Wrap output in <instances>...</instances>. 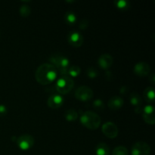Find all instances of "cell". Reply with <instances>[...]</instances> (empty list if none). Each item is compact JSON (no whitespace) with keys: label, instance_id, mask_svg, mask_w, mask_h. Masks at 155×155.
<instances>
[{"label":"cell","instance_id":"cell-11","mask_svg":"<svg viewBox=\"0 0 155 155\" xmlns=\"http://www.w3.org/2000/svg\"><path fill=\"white\" fill-rule=\"evenodd\" d=\"M151 68L148 63L140 61L134 66V73L139 77H145L149 74Z\"/></svg>","mask_w":155,"mask_h":155},{"label":"cell","instance_id":"cell-14","mask_svg":"<svg viewBox=\"0 0 155 155\" xmlns=\"http://www.w3.org/2000/svg\"><path fill=\"white\" fill-rule=\"evenodd\" d=\"M124 103V99L121 97L115 95V96L111 97L109 99L108 103H107V106H108V107L110 110H119V109H120L123 107Z\"/></svg>","mask_w":155,"mask_h":155},{"label":"cell","instance_id":"cell-21","mask_svg":"<svg viewBox=\"0 0 155 155\" xmlns=\"http://www.w3.org/2000/svg\"><path fill=\"white\" fill-rule=\"evenodd\" d=\"M19 13L21 16L26 18V17L29 16L31 13V8L30 6L27 4H23L20 6L19 8Z\"/></svg>","mask_w":155,"mask_h":155},{"label":"cell","instance_id":"cell-27","mask_svg":"<svg viewBox=\"0 0 155 155\" xmlns=\"http://www.w3.org/2000/svg\"><path fill=\"white\" fill-rule=\"evenodd\" d=\"M7 107L4 104H0V116H5L7 114Z\"/></svg>","mask_w":155,"mask_h":155},{"label":"cell","instance_id":"cell-23","mask_svg":"<svg viewBox=\"0 0 155 155\" xmlns=\"http://www.w3.org/2000/svg\"><path fill=\"white\" fill-rule=\"evenodd\" d=\"M115 5L120 10H127L130 7V3L127 0H117L115 2Z\"/></svg>","mask_w":155,"mask_h":155},{"label":"cell","instance_id":"cell-26","mask_svg":"<svg viewBox=\"0 0 155 155\" xmlns=\"http://www.w3.org/2000/svg\"><path fill=\"white\" fill-rule=\"evenodd\" d=\"M89 21L87 19H83L80 21V24H79V27L80 30H86L88 27H89Z\"/></svg>","mask_w":155,"mask_h":155},{"label":"cell","instance_id":"cell-20","mask_svg":"<svg viewBox=\"0 0 155 155\" xmlns=\"http://www.w3.org/2000/svg\"><path fill=\"white\" fill-rule=\"evenodd\" d=\"M80 72H81V69L79 66L77 65H74V66H71L68 68V74L70 77H78L80 75Z\"/></svg>","mask_w":155,"mask_h":155},{"label":"cell","instance_id":"cell-15","mask_svg":"<svg viewBox=\"0 0 155 155\" xmlns=\"http://www.w3.org/2000/svg\"><path fill=\"white\" fill-rule=\"evenodd\" d=\"M144 99L148 103H154L155 100L154 89L153 87H147L143 92Z\"/></svg>","mask_w":155,"mask_h":155},{"label":"cell","instance_id":"cell-3","mask_svg":"<svg viewBox=\"0 0 155 155\" xmlns=\"http://www.w3.org/2000/svg\"><path fill=\"white\" fill-rule=\"evenodd\" d=\"M80 122L85 127L89 130H97L101 125V119L96 113L88 110L81 114Z\"/></svg>","mask_w":155,"mask_h":155},{"label":"cell","instance_id":"cell-17","mask_svg":"<svg viewBox=\"0 0 155 155\" xmlns=\"http://www.w3.org/2000/svg\"><path fill=\"white\" fill-rule=\"evenodd\" d=\"M64 117L69 122H74L78 118V113L73 108L68 109L64 112Z\"/></svg>","mask_w":155,"mask_h":155},{"label":"cell","instance_id":"cell-18","mask_svg":"<svg viewBox=\"0 0 155 155\" xmlns=\"http://www.w3.org/2000/svg\"><path fill=\"white\" fill-rule=\"evenodd\" d=\"M130 103H131L133 105L136 106V107H140L141 104H142V97L139 95V93L136 92H133L130 95Z\"/></svg>","mask_w":155,"mask_h":155},{"label":"cell","instance_id":"cell-30","mask_svg":"<svg viewBox=\"0 0 155 155\" xmlns=\"http://www.w3.org/2000/svg\"><path fill=\"white\" fill-rule=\"evenodd\" d=\"M135 112L137 114H141L142 112V109L140 107H136L135 109Z\"/></svg>","mask_w":155,"mask_h":155},{"label":"cell","instance_id":"cell-12","mask_svg":"<svg viewBox=\"0 0 155 155\" xmlns=\"http://www.w3.org/2000/svg\"><path fill=\"white\" fill-rule=\"evenodd\" d=\"M64 101V99L61 95L59 94H53L48 98L47 104L50 108L58 109L61 107Z\"/></svg>","mask_w":155,"mask_h":155},{"label":"cell","instance_id":"cell-5","mask_svg":"<svg viewBox=\"0 0 155 155\" xmlns=\"http://www.w3.org/2000/svg\"><path fill=\"white\" fill-rule=\"evenodd\" d=\"M93 91L87 86H81L75 91V97L81 101H87L93 97Z\"/></svg>","mask_w":155,"mask_h":155},{"label":"cell","instance_id":"cell-29","mask_svg":"<svg viewBox=\"0 0 155 155\" xmlns=\"http://www.w3.org/2000/svg\"><path fill=\"white\" fill-rule=\"evenodd\" d=\"M128 91V89H127V86H123L120 89V93L121 94H126Z\"/></svg>","mask_w":155,"mask_h":155},{"label":"cell","instance_id":"cell-2","mask_svg":"<svg viewBox=\"0 0 155 155\" xmlns=\"http://www.w3.org/2000/svg\"><path fill=\"white\" fill-rule=\"evenodd\" d=\"M50 64H52L61 74V76L68 75V71L69 68V59L61 53L51 54L48 58Z\"/></svg>","mask_w":155,"mask_h":155},{"label":"cell","instance_id":"cell-10","mask_svg":"<svg viewBox=\"0 0 155 155\" xmlns=\"http://www.w3.org/2000/svg\"><path fill=\"white\" fill-rule=\"evenodd\" d=\"M68 40L70 45L78 48L83 44V36H82L80 32L73 30L68 34Z\"/></svg>","mask_w":155,"mask_h":155},{"label":"cell","instance_id":"cell-25","mask_svg":"<svg viewBox=\"0 0 155 155\" xmlns=\"http://www.w3.org/2000/svg\"><path fill=\"white\" fill-rule=\"evenodd\" d=\"M92 105H93V107H95V109H97V110H104V107H105L104 101H103L101 99H99V98L95 99V101H93Z\"/></svg>","mask_w":155,"mask_h":155},{"label":"cell","instance_id":"cell-8","mask_svg":"<svg viewBox=\"0 0 155 155\" xmlns=\"http://www.w3.org/2000/svg\"><path fill=\"white\" fill-rule=\"evenodd\" d=\"M101 130L103 134L109 139H115L119 133L117 125L112 122H106L103 124Z\"/></svg>","mask_w":155,"mask_h":155},{"label":"cell","instance_id":"cell-13","mask_svg":"<svg viewBox=\"0 0 155 155\" xmlns=\"http://www.w3.org/2000/svg\"><path fill=\"white\" fill-rule=\"evenodd\" d=\"M114 63V58L110 54L104 53L102 54L98 60V64L100 68L104 70H107L112 66Z\"/></svg>","mask_w":155,"mask_h":155},{"label":"cell","instance_id":"cell-24","mask_svg":"<svg viewBox=\"0 0 155 155\" xmlns=\"http://www.w3.org/2000/svg\"><path fill=\"white\" fill-rule=\"evenodd\" d=\"M86 74H87V76L89 78L94 79L98 77V72L96 70V68H93V67H89L86 70Z\"/></svg>","mask_w":155,"mask_h":155},{"label":"cell","instance_id":"cell-1","mask_svg":"<svg viewBox=\"0 0 155 155\" xmlns=\"http://www.w3.org/2000/svg\"><path fill=\"white\" fill-rule=\"evenodd\" d=\"M58 76V71L50 63H44L39 65L35 73L36 80L41 85H48L52 83Z\"/></svg>","mask_w":155,"mask_h":155},{"label":"cell","instance_id":"cell-6","mask_svg":"<svg viewBox=\"0 0 155 155\" xmlns=\"http://www.w3.org/2000/svg\"><path fill=\"white\" fill-rule=\"evenodd\" d=\"M151 147L145 142H136L131 149L132 155H150Z\"/></svg>","mask_w":155,"mask_h":155},{"label":"cell","instance_id":"cell-4","mask_svg":"<svg viewBox=\"0 0 155 155\" xmlns=\"http://www.w3.org/2000/svg\"><path fill=\"white\" fill-rule=\"evenodd\" d=\"M74 86V81L68 75L61 76L57 80L55 84V89L59 94L65 95L71 92Z\"/></svg>","mask_w":155,"mask_h":155},{"label":"cell","instance_id":"cell-28","mask_svg":"<svg viewBox=\"0 0 155 155\" xmlns=\"http://www.w3.org/2000/svg\"><path fill=\"white\" fill-rule=\"evenodd\" d=\"M149 81L151 82V83L152 85H154L155 83V75L154 73H152V74H151V75L149 76Z\"/></svg>","mask_w":155,"mask_h":155},{"label":"cell","instance_id":"cell-9","mask_svg":"<svg viewBox=\"0 0 155 155\" xmlns=\"http://www.w3.org/2000/svg\"><path fill=\"white\" fill-rule=\"evenodd\" d=\"M142 117L145 123L150 125H154L155 124V116H154V107L153 105L145 106L142 109Z\"/></svg>","mask_w":155,"mask_h":155},{"label":"cell","instance_id":"cell-22","mask_svg":"<svg viewBox=\"0 0 155 155\" xmlns=\"http://www.w3.org/2000/svg\"><path fill=\"white\" fill-rule=\"evenodd\" d=\"M112 155H129V151L126 147L117 146L112 151Z\"/></svg>","mask_w":155,"mask_h":155},{"label":"cell","instance_id":"cell-19","mask_svg":"<svg viewBox=\"0 0 155 155\" xmlns=\"http://www.w3.org/2000/svg\"><path fill=\"white\" fill-rule=\"evenodd\" d=\"M64 21L68 25H74L77 21V15L72 11H68L64 15Z\"/></svg>","mask_w":155,"mask_h":155},{"label":"cell","instance_id":"cell-16","mask_svg":"<svg viewBox=\"0 0 155 155\" xmlns=\"http://www.w3.org/2000/svg\"><path fill=\"white\" fill-rule=\"evenodd\" d=\"M95 154L96 155H109L110 148L107 144L101 142L95 148Z\"/></svg>","mask_w":155,"mask_h":155},{"label":"cell","instance_id":"cell-7","mask_svg":"<svg viewBox=\"0 0 155 155\" xmlns=\"http://www.w3.org/2000/svg\"><path fill=\"white\" fill-rule=\"evenodd\" d=\"M34 138L28 134H24L21 136L17 139V143L18 147L23 151H27L30 149L34 145Z\"/></svg>","mask_w":155,"mask_h":155}]
</instances>
